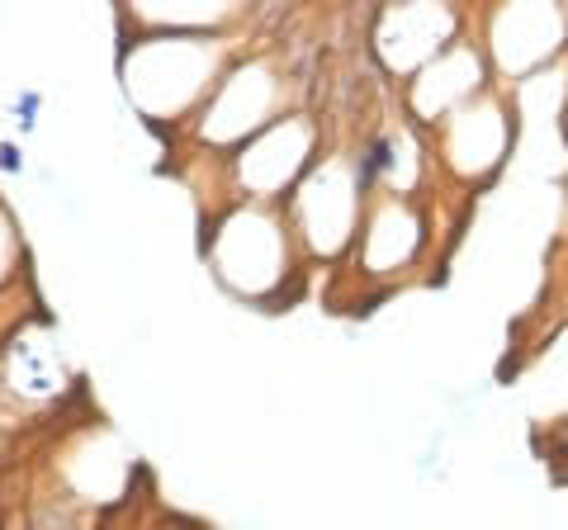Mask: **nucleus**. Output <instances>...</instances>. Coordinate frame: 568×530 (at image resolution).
Wrapping results in <instances>:
<instances>
[{
    "instance_id": "nucleus-3",
    "label": "nucleus",
    "mask_w": 568,
    "mask_h": 530,
    "mask_svg": "<svg viewBox=\"0 0 568 530\" xmlns=\"http://www.w3.org/2000/svg\"><path fill=\"white\" fill-rule=\"evenodd\" d=\"M0 166H6V171H24V152L14 143H6V147H0Z\"/></svg>"
},
{
    "instance_id": "nucleus-2",
    "label": "nucleus",
    "mask_w": 568,
    "mask_h": 530,
    "mask_svg": "<svg viewBox=\"0 0 568 530\" xmlns=\"http://www.w3.org/2000/svg\"><path fill=\"white\" fill-rule=\"evenodd\" d=\"M432 133L440 147V162H446L459 181L484 185L503 171L511 147H517V110H511L497 85H488L484 95L459 104L450 119H440Z\"/></svg>"
},
{
    "instance_id": "nucleus-5",
    "label": "nucleus",
    "mask_w": 568,
    "mask_h": 530,
    "mask_svg": "<svg viewBox=\"0 0 568 530\" xmlns=\"http://www.w3.org/2000/svg\"><path fill=\"white\" fill-rule=\"evenodd\" d=\"M564 129H568V104H564Z\"/></svg>"
},
{
    "instance_id": "nucleus-4",
    "label": "nucleus",
    "mask_w": 568,
    "mask_h": 530,
    "mask_svg": "<svg viewBox=\"0 0 568 530\" xmlns=\"http://www.w3.org/2000/svg\"><path fill=\"white\" fill-rule=\"evenodd\" d=\"M555 446H559V455H564V459H568V421H564V427H559V431H555Z\"/></svg>"
},
{
    "instance_id": "nucleus-1",
    "label": "nucleus",
    "mask_w": 568,
    "mask_h": 530,
    "mask_svg": "<svg viewBox=\"0 0 568 530\" xmlns=\"http://www.w3.org/2000/svg\"><path fill=\"white\" fill-rule=\"evenodd\" d=\"M493 77L526 85L568 58V6H503L484 20Z\"/></svg>"
}]
</instances>
